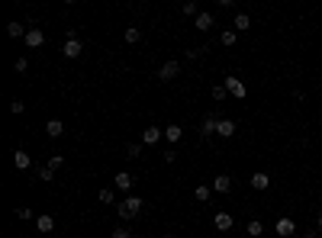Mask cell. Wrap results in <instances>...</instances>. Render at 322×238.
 Listing matches in <instances>:
<instances>
[{"instance_id":"7402d4cb","label":"cell","mask_w":322,"mask_h":238,"mask_svg":"<svg viewBox=\"0 0 322 238\" xmlns=\"http://www.w3.org/2000/svg\"><path fill=\"white\" fill-rule=\"evenodd\" d=\"M219 42H222V45H235V42H238V32H235V29H222Z\"/></svg>"},{"instance_id":"4fadbf2b","label":"cell","mask_w":322,"mask_h":238,"mask_svg":"<svg viewBox=\"0 0 322 238\" xmlns=\"http://www.w3.org/2000/svg\"><path fill=\"white\" fill-rule=\"evenodd\" d=\"M42 42H45V32L42 29H29V32H26V45H29V49H39Z\"/></svg>"},{"instance_id":"836d02e7","label":"cell","mask_w":322,"mask_h":238,"mask_svg":"<svg viewBox=\"0 0 322 238\" xmlns=\"http://www.w3.org/2000/svg\"><path fill=\"white\" fill-rule=\"evenodd\" d=\"M109 238H129L126 229H116V232H109Z\"/></svg>"},{"instance_id":"8fae6325","label":"cell","mask_w":322,"mask_h":238,"mask_svg":"<svg viewBox=\"0 0 322 238\" xmlns=\"http://www.w3.org/2000/svg\"><path fill=\"white\" fill-rule=\"evenodd\" d=\"M194 26L200 32H207V29H213V13H207V10H200V16L194 19Z\"/></svg>"},{"instance_id":"4dcf8cb0","label":"cell","mask_w":322,"mask_h":238,"mask_svg":"<svg viewBox=\"0 0 322 238\" xmlns=\"http://www.w3.org/2000/svg\"><path fill=\"white\" fill-rule=\"evenodd\" d=\"M16 216L19 219H32V209L29 206H16Z\"/></svg>"},{"instance_id":"277c9868","label":"cell","mask_w":322,"mask_h":238,"mask_svg":"<svg viewBox=\"0 0 322 238\" xmlns=\"http://www.w3.org/2000/svg\"><path fill=\"white\" fill-rule=\"evenodd\" d=\"M161 139H164V129H158V126H148L142 132V145H158Z\"/></svg>"},{"instance_id":"484cf974","label":"cell","mask_w":322,"mask_h":238,"mask_svg":"<svg viewBox=\"0 0 322 238\" xmlns=\"http://www.w3.org/2000/svg\"><path fill=\"white\" fill-rule=\"evenodd\" d=\"M26 68H29V61H26V58H16V61H13V71H16V74H23Z\"/></svg>"},{"instance_id":"30bf717a","label":"cell","mask_w":322,"mask_h":238,"mask_svg":"<svg viewBox=\"0 0 322 238\" xmlns=\"http://www.w3.org/2000/svg\"><path fill=\"white\" fill-rule=\"evenodd\" d=\"M113 187L126 193V190L132 187V174H129V171H119V174H116V177H113Z\"/></svg>"},{"instance_id":"83f0119b","label":"cell","mask_w":322,"mask_h":238,"mask_svg":"<svg viewBox=\"0 0 322 238\" xmlns=\"http://www.w3.org/2000/svg\"><path fill=\"white\" fill-rule=\"evenodd\" d=\"M126 155H129V158H139V155H142V145H139V142H132V145L126 148Z\"/></svg>"},{"instance_id":"4316f807","label":"cell","mask_w":322,"mask_h":238,"mask_svg":"<svg viewBox=\"0 0 322 238\" xmlns=\"http://www.w3.org/2000/svg\"><path fill=\"white\" fill-rule=\"evenodd\" d=\"M23 110H26V103H23V100H13V103H10V113H13V116H19Z\"/></svg>"},{"instance_id":"f546056e","label":"cell","mask_w":322,"mask_h":238,"mask_svg":"<svg viewBox=\"0 0 322 238\" xmlns=\"http://www.w3.org/2000/svg\"><path fill=\"white\" fill-rule=\"evenodd\" d=\"M52 177H55L52 167H39V180H52Z\"/></svg>"},{"instance_id":"44dd1931","label":"cell","mask_w":322,"mask_h":238,"mask_svg":"<svg viewBox=\"0 0 322 238\" xmlns=\"http://www.w3.org/2000/svg\"><path fill=\"white\" fill-rule=\"evenodd\" d=\"M26 32H29V29H23L19 23H6V36H10V39H19V36L26 39Z\"/></svg>"},{"instance_id":"d6986e66","label":"cell","mask_w":322,"mask_h":238,"mask_svg":"<svg viewBox=\"0 0 322 238\" xmlns=\"http://www.w3.org/2000/svg\"><path fill=\"white\" fill-rule=\"evenodd\" d=\"M210 196H213V187H207V183H200V187L194 190V200L197 203H210Z\"/></svg>"},{"instance_id":"d4e9b609","label":"cell","mask_w":322,"mask_h":238,"mask_svg":"<svg viewBox=\"0 0 322 238\" xmlns=\"http://www.w3.org/2000/svg\"><path fill=\"white\" fill-rule=\"evenodd\" d=\"M139 39H142V32L135 29V26H129L126 29V42H139Z\"/></svg>"},{"instance_id":"5b68a950","label":"cell","mask_w":322,"mask_h":238,"mask_svg":"<svg viewBox=\"0 0 322 238\" xmlns=\"http://www.w3.org/2000/svg\"><path fill=\"white\" fill-rule=\"evenodd\" d=\"M225 90H229L235 100H245V93H248V90H245V84H242L238 78H225Z\"/></svg>"},{"instance_id":"d6a6232c","label":"cell","mask_w":322,"mask_h":238,"mask_svg":"<svg viewBox=\"0 0 322 238\" xmlns=\"http://www.w3.org/2000/svg\"><path fill=\"white\" fill-rule=\"evenodd\" d=\"M225 93H229L225 87H213V100H225Z\"/></svg>"},{"instance_id":"7a4b0ae2","label":"cell","mask_w":322,"mask_h":238,"mask_svg":"<svg viewBox=\"0 0 322 238\" xmlns=\"http://www.w3.org/2000/svg\"><path fill=\"white\" fill-rule=\"evenodd\" d=\"M81 52H84V45H81V39L78 36H68L65 39V49H61V55H65V58H81Z\"/></svg>"},{"instance_id":"e0dca14e","label":"cell","mask_w":322,"mask_h":238,"mask_svg":"<svg viewBox=\"0 0 322 238\" xmlns=\"http://www.w3.org/2000/svg\"><path fill=\"white\" fill-rule=\"evenodd\" d=\"M61 132H65V122H61V119H49V122H45V135H52V139H58Z\"/></svg>"},{"instance_id":"9c48e42d","label":"cell","mask_w":322,"mask_h":238,"mask_svg":"<svg viewBox=\"0 0 322 238\" xmlns=\"http://www.w3.org/2000/svg\"><path fill=\"white\" fill-rule=\"evenodd\" d=\"M293 232H297V222H293V219H287V216H284V219H277V235L280 238H290Z\"/></svg>"},{"instance_id":"603a6c76","label":"cell","mask_w":322,"mask_h":238,"mask_svg":"<svg viewBox=\"0 0 322 238\" xmlns=\"http://www.w3.org/2000/svg\"><path fill=\"white\" fill-rule=\"evenodd\" d=\"M248 235H251V238H261V235H264L261 219H251V222H248Z\"/></svg>"},{"instance_id":"ac0fdd59","label":"cell","mask_w":322,"mask_h":238,"mask_svg":"<svg viewBox=\"0 0 322 238\" xmlns=\"http://www.w3.org/2000/svg\"><path fill=\"white\" fill-rule=\"evenodd\" d=\"M36 229H39V232H45V235H49L52 232V229H55V219H52V216H36Z\"/></svg>"},{"instance_id":"e575fe53","label":"cell","mask_w":322,"mask_h":238,"mask_svg":"<svg viewBox=\"0 0 322 238\" xmlns=\"http://www.w3.org/2000/svg\"><path fill=\"white\" fill-rule=\"evenodd\" d=\"M316 229L322 232V209H319V216H316Z\"/></svg>"},{"instance_id":"52a82bcc","label":"cell","mask_w":322,"mask_h":238,"mask_svg":"<svg viewBox=\"0 0 322 238\" xmlns=\"http://www.w3.org/2000/svg\"><path fill=\"white\" fill-rule=\"evenodd\" d=\"M210 187H213V193H229V190H232V177H229V174H219V177H213Z\"/></svg>"},{"instance_id":"9a60e30c","label":"cell","mask_w":322,"mask_h":238,"mask_svg":"<svg viewBox=\"0 0 322 238\" xmlns=\"http://www.w3.org/2000/svg\"><path fill=\"white\" fill-rule=\"evenodd\" d=\"M251 187H255V190H268L271 187V177L264 171H255V174H251Z\"/></svg>"},{"instance_id":"cb8c5ba5","label":"cell","mask_w":322,"mask_h":238,"mask_svg":"<svg viewBox=\"0 0 322 238\" xmlns=\"http://www.w3.org/2000/svg\"><path fill=\"white\" fill-rule=\"evenodd\" d=\"M97 200H100V203H113V200H116V193H113L109 187H104V190L97 193Z\"/></svg>"},{"instance_id":"ba28073f","label":"cell","mask_w":322,"mask_h":238,"mask_svg":"<svg viewBox=\"0 0 322 238\" xmlns=\"http://www.w3.org/2000/svg\"><path fill=\"white\" fill-rule=\"evenodd\" d=\"M213 226L219 229V232H229V229L235 226V219H232L229 213H216V216H213Z\"/></svg>"},{"instance_id":"5bb4252c","label":"cell","mask_w":322,"mask_h":238,"mask_svg":"<svg viewBox=\"0 0 322 238\" xmlns=\"http://www.w3.org/2000/svg\"><path fill=\"white\" fill-rule=\"evenodd\" d=\"M216 135H222V139H232V135H235V122H232V119H219Z\"/></svg>"},{"instance_id":"ffe728a7","label":"cell","mask_w":322,"mask_h":238,"mask_svg":"<svg viewBox=\"0 0 322 238\" xmlns=\"http://www.w3.org/2000/svg\"><path fill=\"white\" fill-rule=\"evenodd\" d=\"M216 126H219V119H213V116H207L200 122V135H216Z\"/></svg>"},{"instance_id":"7c38bea8","label":"cell","mask_w":322,"mask_h":238,"mask_svg":"<svg viewBox=\"0 0 322 238\" xmlns=\"http://www.w3.org/2000/svg\"><path fill=\"white\" fill-rule=\"evenodd\" d=\"M232 29H235V32L251 29V16H248V13H235V19H232Z\"/></svg>"},{"instance_id":"f1b7e54d","label":"cell","mask_w":322,"mask_h":238,"mask_svg":"<svg viewBox=\"0 0 322 238\" xmlns=\"http://www.w3.org/2000/svg\"><path fill=\"white\" fill-rule=\"evenodd\" d=\"M61 164H65V158H61V155H52V158H49V167H52V171H58Z\"/></svg>"},{"instance_id":"1f68e13d","label":"cell","mask_w":322,"mask_h":238,"mask_svg":"<svg viewBox=\"0 0 322 238\" xmlns=\"http://www.w3.org/2000/svg\"><path fill=\"white\" fill-rule=\"evenodd\" d=\"M184 13H187V16H200V10H197V3H184Z\"/></svg>"},{"instance_id":"d590c367","label":"cell","mask_w":322,"mask_h":238,"mask_svg":"<svg viewBox=\"0 0 322 238\" xmlns=\"http://www.w3.org/2000/svg\"><path fill=\"white\" fill-rule=\"evenodd\" d=\"M161 238H174V235H161Z\"/></svg>"},{"instance_id":"2e32d148","label":"cell","mask_w":322,"mask_h":238,"mask_svg":"<svg viewBox=\"0 0 322 238\" xmlns=\"http://www.w3.org/2000/svg\"><path fill=\"white\" fill-rule=\"evenodd\" d=\"M181 135H184V129L177 126V122H171V126H164V139L174 145V142H181Z\"/></svg>"},{"instance_id":"8992f818","label":"cell","mask_w":322,"mask_h":238,"mask_svg":"<svg viewBox=\"0 0 322 238\" xmlns=\"http://www.w3.org/2000/svg\"><path fill=\"white\" fill-rule=\"evenodd\" d=\"M13 164H16V171H29V167H32V158H29V152L16 148V152H13Z\"/></svg>"},{"instance_id":"6da1fadb","label":"cell","mask_w":322,"mask_h":238,"mask_svg":"<svg viewBox=\"0 0 322 238\" xmlns=\"http://www.w3.org/2000/svg\"><path fill=\"white\" fill-rule=\"evenodd\" d=\"M142 206H145L142 196H126V200L116 206V213H119V219H135V216L142 213Z\"/></svg>"},{"instance_id":"8d00e7d4","label":"cell","mask_w":322,"mask_h":238,"mask_svg":"<svg viewBox=\"0 0 322 238\" xmlns=\"http://www.w3.org/2000/svg\"><path fill=\"white\" fill-rule=\"evenodd\" d=\"M319 238H322V235H319Z\"/></svg>"},{"instance_id":"3957f363","label":"cell","mask_w":322,"mask_h":238,"mask_svg":"<svg viewBox=\"0 0 322 238\" xmlns=\"http://www.w3.org/2000/svg\"><path fill=\"white\" fill-rule=\"evenodd\" d=\"M177 74H181V61H177V58H171V61H164V65H161L158 78L164 80V84H168V80H174V78H177Z\"/></svg>"}]
</instances>
